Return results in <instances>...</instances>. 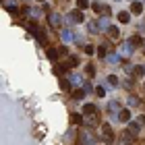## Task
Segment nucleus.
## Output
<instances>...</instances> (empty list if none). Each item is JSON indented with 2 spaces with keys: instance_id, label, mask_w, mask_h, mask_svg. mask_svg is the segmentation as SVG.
<instances>
[{
  "instance_id": "1",
  "label": "nucleus",
  "mask_w": 145,
  "mask_h": 145,
  "mask_svg": "<svg viewBox=\"0 0 145 145\" xmlns=\"http://www.w3.org/2000/svg\"><path fill=\"white\" fill-rule=\"evenodd\" d=\"M102 137L106 141H114V131H112L110 124H102Z\"/></svg>"
},
{
  "instance_id": "2",
  "label": "nucleus",
  "mask_w": 145,
  "mask_h": 145,
  "mask_svg": "<svg viewBox=\"0 0 145 145\" xmlns=\"http://www.w3.org/2000/svg\"><path fill=\"white\" fill-rule=\"evenodd\" d=\"M48 21H50L52 27H60V25H62V17L58 15V12H50V15H48Z\"/></svg>"
},
{
  "instance_id": "3",
  "label": "nucleus",
  "mask_w": 145,
  "mask_h": 145,
  "mask_svg": "<svg viewBox=\"0 0 145 145\" xmlns=\"http://www.w3.org/2000/svg\"><path fill=\"white\" fill-rule=\"evenodd\" d=\"M91 8H93L95 12H102V15H108V12H110V8L106 4H102V2H93V4H91Z\"/></svg>"
},
{
  "instance_id": "4",
  "label": "nucleus",
  "mask_w": 145,
  "mask_h": 145,
  "mask_svg": "<svg viewBox=\"0 0 145 145\" xmlns=\"http://www.w3.org/2000/svg\"><path fill=\"white\" fill-rule=\"evenodd\" d=\"M133 133H131V131H127V133H122L120 135V145H129V143H133Z\"/></svg>"
},
{
  "instance_id": "5",
  "label": "nucleus",
  "mask_w": 145,
  "mask_h": 145,
  "mask_svg": "<svg viewBox=\"0 0 145 145\" xmlns=\"http://www.w3.org/2000/svg\"><path fill=\"white\" fill-rule=\"evenodd\" d=\"M69 19H71V21H75V23H83V19H85V17H83V12H81V10H72L71 15H69Z\"/></svg>"
},
{
  "instance_id": "6",
  "label": "nucleus",
  "mask_w": 145,
  "mask_h": 145,
  "mask_svg": "<svg viewBox=\"0 0 145 145\" xmlns=\"http://www.w3.org/2000/svg\"><path fill=\"white\" fill-rule=\"evenodd\" d=\"M85 120H87V124H97V122H100V114H97V112H93V114H85Z\"/></svg>"
},
{
  "instance_id": "7",
  "label": "nucleus",
  "mask_w": 145,
  "mask_h": 145,
  "mask_svg": "<svg viewBox=\"0 0 145 145\" xmlns=\"http://www.w3.org/2000/svg\"><path fill=\"white\" fill-rule=\"evenodd\" d=\"M118 120L120 122H129L131 120V110H120L118 112Z\"/></svg>"
},
{
  "instance_id": "8",
  "label": "nucleus",
  "mask_w": 145,
  "mask_h": 145,
  "mask_svg": "<svg viewBox=\"0 0 145 145\" xmlns=\"http://www.w3.org/2000/svg\"><path fill=\"white\" fill-rule=\"evenodd\" d=\"M131 12H133V15H141L143 12V4L141 2H133L131 4Z\"/></svg>"
},
{
  "instance_id": "9",
  "label": "nucleus",
  "mask_w": 145,
  "mask_h": 145,
  "mask_svg": "<svg viewBox=\"0 0 145 145\" xmlns=\"http://www.w3.org/2000/svg\"><path fill=\"white\" fill-rule=\"evenodd\" d=\"M139 129H141V122H139V120H135V122H129V131H131L133 135H137V133H139Z\"/></svg>"
},
{
  "instance_id": "10",
  "label": "nucleus",
  "mask_w": 145,
  "mask_h": 145,
  "mask_svg": "<svg viewBox=\"0 0 145 145\" xmlns=\"http://www.w3.org/2000/svg\"><path fill=\"white\" fill-rule=\"evenodd\" d=\"M118 21H120V23H129V21H131V15H129L127 10L118 12Z\"/></svg>"
},
{
  "instance_id": "11",
  "label": "nucleus",
  "mask_w": 145,
  "mask_h": 145,
  "mask_svg": "<svg viewBox=\"0 0 145 145\" xmlns=\"http://www.w3.org/2000/svg\"><path fill=\"white\" fill-rule=\"evenodd\" d=\"M133 75L135 77H143L145 75V69L141 67V64H137V67H133Z\"/></svg>"
},
{
  "instance_id": "12",
  "label": "nucleus",
  "mask_w": 145,
  "mask_h": 145,
  "mask_svg": "<svg viewBox=\"0 0 145 145\" xmlns=\"http://www.w3.org/2000/svg\"><path fill=\"white\" fill-rule=\"evenodd\" d=\"M131 52H133V44H122V48H120V54H131Z\"/></svg>"
},
{
  "instance_id": "13",
  "label": "nucleus",
  "mask_w": 145,
  "mask_h": 145,
  "mask_svg": "<svg viewBox=\"0 0 145 145\" xmlns=\"http://www.w3.org/2000/svg\"><path fill=\"white\" fill-rule=\"evenodd\" d=\"M46 54H48V58H50V60H56L60 52H58V50H54V48H48V52H46Z\"/></svg>"
},
{
  "instance_id": "14",
  "label": "nucleus",
  "mask_w": 145,
  "mask_h": 145,
  "mask_svg": "<svg viewBox=\"0 0 145 145\" xmlns=\"http://www.w3.org/2000/svg\"><path fill=\"white\" fill-rule=\"evenodd\" d=\"M35 37H37V42H39V44H46V31H44V29H37Z\"/></svg>"
},
{
  "instance_id": "15",
  "label": "nucleus",
  "mask_w": 145,
  "mask_h": 145,
  "mask_svg": "<svg viewBox=\"0 0 145 145\" xmlns=\"http://www.w3.org/2000/svg\"><path fill=\"white\" fill-rule=\"evenodd\" d=\"M93 112H97L93 104H85V108H83V114H93Z\"/></svg>"
},
{
  "instance_id": "16",
  "label": "nucleus",
  "mask_w": 145,
  "mask_h": 145,
  "mask_svg": "<svg viewBox=\"0 0 145 145\" xmlns=\"http://www.w3.org/2000/svg\"><path fill=\"white\" fill-rule=\"evenodd\" d=\"M81 141H85L83 145H91V143H93V137L87 135V133H83V135H81Z\"/></svg>"
},
{
  "instance_id": "17",
  "label": "nucleus",
  "mask_w": 145,
  "mask_h": 145,
  "mask_svg": "<svg viewBox=\"0 0 145 145\" xmlns=\"http://www.w3.org/2000/svg\"><path fill=\"white\" fill-rule=\"evenodd\" d=\"M108 110L112 112V114H114V112H120V106H118L116 102H110V104H108Z\"/></svg>"
},
{
  "instance_id": "18",
  "label": "nucleus",
  "mask_w": 145,
  "mask_h": 145,
  "mask_svg": "<svg viewBox=\"0 0 145 145\" xmlns=\"http://www.w3.org/2000/svg\"><path fill=\"white\" fill-rule=\"evenodd\" d=\"M60 35H62L64 42H71V39H72V33H71L69 29H62V33H60Z\"/></svg>"
},
{
  "instance_id": "19",
  "label": "nucleus",
  "mask_w": 145,
  "mask_h": 145,
  "mask_svg": "<svg viewBox=\"0 0 145 145\" xmlns=\"http://www.w3.org/2000/svg\"><path fill=\"white\" fill-rule=\"evenodd\" d=\"M77 6L79 8H87V6H91L89 0H77Z\"/></svg>"
},
{
  "instance_id": "20",
  "label": "nucleus",
  "mask_w": 145,
  "mask_h": 145,
  "mask_svg": "<svg viewBox=\"0 0 145 145\" xmlns=\"http://www.w3.org/2000/svg\"><path fill=\"white\" fill-rule=\"evenodd\" d=\"M85 71H87L89 77H95V67H93V64H87V67H85Z\"/></svg>"
},
{
  "instance_id": "21",
  "label": "nucleus",
  "mask_w": 145,
  "mask_h": 145,
  "mask_svg": "<svg viewBox=\"0 0 145 145\" xmlns=\"http://www.w3.org/2000/svg\"><path fill=\"white\" fill-rule=\"evenodd\" d=\"M106 58H108V62H114V64L120 62V56H118V54H110V56H106Z\"/></svg>"
},
{
  "instance_id": "22",
  "label": "nucleus",
  "mask_w": 145,
  "mask_h": 145,
  "mask_svg": "<svg viewBox=\"0 0 145 145\" xmlns=\"http://www.w3.org/2000/svg\"><path fill=\"white\" fill-rule=\"evenodd\" d=\"M83 91H85V89H77V91H72V97H75V100H81V97L85 95Z\"/></svg>"
},
{
  "instance_id": "23",
  "label": "nucleus",
  "mask_w": 145,
  "mask_h": 145,
  "mask_svg": "<svg viewBox=\"0 0 145 145\" xmlns=\"http://www.w3.org/2000/svg\"><path fill=\"white\" fill-rule=\"evenodd\" d=\"M129 42H131V44H141V42H143V37H141V35H133V37L129 39Z\"/></svg>"
},
{
  "instance_id": "24",
  "label": "nucleus",
  "mask_w": 145,
  "mask_h": 145,
  "mask_svg": "<svg viewBox=\"0 0 145 145\" xmlns=\"http://www.w3.org/2000/svg\"><path fill=\"white\" fill-rule=\"evenodd\" d=\"M81 120H83V118L79 116V114H72V116H71V122H72V124H79Z\"/></svg>"
},
{
  "instance_id": "25",
  "label": "nucleus",
  "mask_w": 145,
  "mask_h": 145,
  "mask_svg": "<svg viewBox=\"0 0 145 145\" xmlns=\"http://www.w3.org/2000/svg\"><path fill=\"white\" fill-rule=\"evenodd\" d=\"M95 95H97V97H104V95H106V91H104V87H95Z\"/></svg>"
},
{
  "instance_id": "26",
  "label": "nucleus",
  "mask_w": 145,
  "mask_h": 145,
  "mask_svg": "<svg viewBox=\"0 0 145 145\" xmlns=\"http://www.w3.org/2000/svg\"><path fill=\"white\" fill-rule=\"evenodd\" d=\"M85 54H93V52H95V48H93V46H85Z\"/></svg>"
},
{
  "instance_id": "27",
  "label": "nucleus",
  "mask_w": 145,
  "mask_h": 145,
  "mask_svg": "<svg viewBox=\"0 0 145 145\" xmlns=\"http://www.w3.org/2000/svg\"><path fill=\"white\" fill-rule=\"evenodd\" d=\"M108 81H110L112 85H118V79H116L114 75H110V77H108Z\"/></svg>"
},
{
  "instance_id": "28",
  "label": "nucleus",
  "mask_w": 145,
  "mask_h": 145,
  "mask_svg": "<svg viewBox=\"0 0 145 145\" xmlns=\"http://www.w3.org/2000/svg\"><path fill=\"white\" fill-rule=\"evenodd\" d=\"M60 85H62V87H64V89H67V91L71 89V83H69V81H60Z\"/></svg>"
},
{
  "instance_id": "29",
  "label": "nucleus",
  "mask_w": 145,
  "mask_h": 145,
  "mask_svg": "<svg viewBox=\"0 0 145 145\" xmlns=\"http://www.w3.org/2000/svg\"><path fill=\"white\" fill-rule=\"evenodd\" d=\"M129 104H133V106H137V104H139V100H137V97H129Z\"/></svg>"
},
{
  "instance_id": "30",
  "label": "nucleus",
  "mask_w": 145,
  "mask_h": 145,
  "mask_svg": "<svg viewBox=\"0 0 145 145\" xmlns=\"http://www.w3.org/2000/svg\"><path fill=\"white\" fill-rule=\"evenodd\" d=\"M110 37H118V29H110Z\"/></svg>"
},
{
  "instance_id": "31",
  "label": "nucleus",
  "mask_w": 145,
  "mask_h": 145,
  "mask_svg": "<svg viewBox=\"0 0 145 145\" xmlns=\"http://www.w3.org/2000/svg\"><path fill=\"white\" fill-rule=\"evenodd\" d=\"M97 54H100V56H106V48H97Z\"/></svg>"
},
{
  "instance_id": "32",
  "label": "nucleus",
  "mask_w": 145,
  "mask_h": 145,
  "mask_svg": "<svg viewBox=\"0 0 145 145\" xmlns=\"http://www.w3.org/2000/svg\"><path fill=\"white\" fill-rule=\"evenodd\" d=\"M37 2H46V0H37Z\"/></svg>"
}]
</instances>
